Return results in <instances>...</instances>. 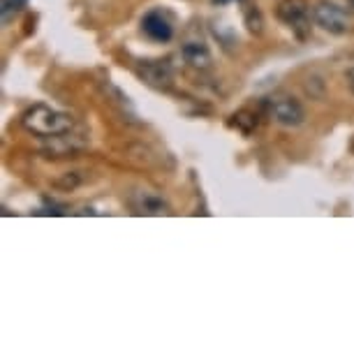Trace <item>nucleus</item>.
Instances as JSON below:
<instances>
[{
  "mask_svg": "<svg viewBox=\"0 0 354 354\" xmlns=\"http://www.w3.org/2000/svg\"><path fill=\"white\" fill-rule=\"evenodd\" d=\"M21 125L37 137L56 139V137L68 135L72 130V125H75V121H72L70 113H63V111L51 109V106H44V104H35L21 116Z\"/></svg>",
  "mask_w": 354,
  "mask_h": 354,
  "instance_id": "obj_1",
  "label": "nucleus"
},
{
  "mask_svg": "<svg viewBox=\"0 0 354 354\" xmlns=\"http://www.w3.org/2000/svg\"><path fill=\"white\" fill-rule=\"evenodd\" d=\"M264 109L266 116L271 118L273 123L283 125V128H299L306 121V111L299 100H294L292 95H271L264 100Z\"/></svg>",
  "mask_w": 354,
  "mask_h": 354,
  "instance_id": "obj_2",
  "label": "nucleus"
},
{
  "mask_svg": "<svg viewBox=\"0 0 354 354\" xmlns=\"http://www.w3.org/2000/svg\"><path fill=\"white\" fill-rule=\"evenodd\" d=\"M313 19L322 30L331 32V35H345L352 30V15L345 8H340L336 3L329 0H319L313 8Z\"/></svg>",
  "mask_w": 354,
  "mask_h": 354,
  "instance_id": "obj_3",
  "label": "nucleus"
},
{
  "mask_svg": "<svg viewBox=\"0 0 354 354\" xmlns=\"http://www.w3.org/2000/svg\"><path fill=\"white\" fill-rule=\"evenodd\" d=\"M278 19L299 39H306L310 35V5H308V0H280Z\"/></svg>",
  "mask_w": 354,
  "mask_h": 354,
  "instance_id": "obj_4",
  "label": "nucleus"
},
{
  "mask_svg": "<svg viewBox=\"0 0 354 354\" xmlns=\"http://www.w3.org/2000/svg\"><path fill=\"white\" fill-rule=\"evenodd\" d=\"M142 30L146 37L153 39V42H169L174 37V26L169 19H167V15H162L160 10H153L149 15H144Z\"/></svg>",
  "mask_w": 354,
  "mask_h": 354,
  "instance_id": "obj_5",
  "label": "nucleus"
},
{
  "mask_svg": "<svg viewBox=\"0 0 354 354\" xmlns=\"http://www.w3.org/2000/svg\"><path fill=\"white\" fill-rule=\"evenodd\" d=\"M137 75L144 79L146 84L153 86V88H160V91H167L171 86V68L167 63H158V61H149V63H142L137 68Z\"/></svg>",
  "mask_w": 354,
  "mask_h": 354,
  "instance_id": "obj_6",
  "label": "nucleus"
},
{
  "mask_svg": "<svg viewBox=\"0 0 354 354\" xmlns=\"http://www.w3.org/2000/svg\"><path fill=\"white\" fill-rule=\"evenodd\" d=\"M181 56H183V61L195 70H209L213 63L209 46L202 42H185L181 46Z\"/></svg>",
  "mask_w": 354,
  "mask_h": 354,
  "instance_id": "obj_7",
  "label": "nucleus"
},
{
  "mask_svg": "<svg viewBox=\"0 0 354 354\" xmlns=\"http://www.w3.org/2000/svg\"><path fill=\"white\" fill-rule=\"evenodd\" d=\"M26 5H28V0H0V17H3V24H10Z\"/></svg>",
  "mask_w": 354,
  "mask_h": 354,
  "instance_id": "obj_8",
  "label": "nucleus"
},
{
  "mask_svg": "<svg viewBox=\"0 0 354 354\" xmlns=\"http://www.w3.org/2000/svg\"><path fill=\"white\" fill-rule=\"evenodd\" d=\"M245 24H248V28H250V32H262V15H259V10H255V8H250L248 12H245Z\"/></svg>",
  "mask_w": 354,
  "mask_h": 354,
  "instance_id": "obj_9",
  "label": "nucleus"
},
{
  "mask_svg": "<svg viewBox=\"0 0 354 354\" xmlns=\"http://www.w3.org/2000/svg\"><path fill=\"white\" fill-rule=\"evenodd\" d=\"M345 79H347V86H350V91L354 93V68H350V70H347Z\"/></svg>",
  "mask_w": 354,
  "mask_h": 354,
  "instance_id": "obj_10",
  "label": "nucleus"
},
{
  "mask_svg": "<svg viewBox=\"0 0 354 354\" xmlns=\"http://www.w3.org/2000/svg\"><path fill=\"white\" fill-rule=\"evenodd\" d=\"M216 5H225V3H239V0H213Z\"/></svg>",
  "mask_w": 354,
  "mask_h": 354,
  "instance_id": "obj_11",
  "label": "nucleus"
},
{
  "mask_svg": "<svg viewBox=\"0 0 354 354\" xmlns=\"http://www.w3.org/2000/svg\"><path fill=\"white\" fill-rule=\"evenodd\" d=\"M345 3H347V5H350V8L354 10V0H345Z\"/></svg>",
  "mask_w": 354,
  "mask_h": 354,
  "instance_id": "obj_12",
  "label": "nucleus"
}]
</instances>
